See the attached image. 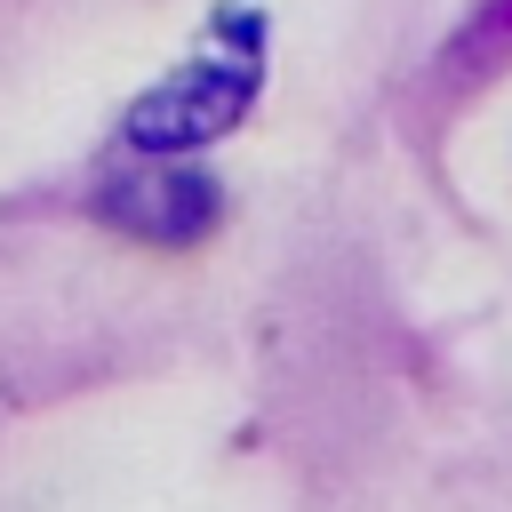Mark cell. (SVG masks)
Returning a JSON list of instances; mask_svg holds the SVG:
<instances>
[{
	"instance_id": "6da1fadb",
	"label": "cell",
	"mask_w": 512,
	"mask_h": 512,
	"mask_svg": "<svg viewBox=\"0 0 512 512\" xmlns=\"http://www.w3.org/2000/svg\"><path fill=\"white\" fill-rule=\"evenodd\" d=\"M248 88H256V56H248V40H240L232 56H192L168 88H152V96L128 112V136H136V152H184V144H208V136H224V128L240 120Z\"/></svg>"
},
{
	"instance_id": "7a4b0ae2",
	"label": "cell",
	"mask_w": 512,
	"mask_h": 512,
	"mask_svg": "<svg viewBox=\"0 0 512 512\" xmlns=\"http://www.w3.org/2000/svg\"><path fill=\"white\" fill-rule=\"evenodd\" d=\"M104 224L128 232V240L192 248L216 224V192L200 176H176V168H136V176H112L104 184Z\"/></svg>"
}]
</instances>
